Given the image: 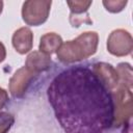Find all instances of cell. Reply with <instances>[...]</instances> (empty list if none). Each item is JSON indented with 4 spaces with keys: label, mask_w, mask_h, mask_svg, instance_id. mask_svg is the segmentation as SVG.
Masks as SVG:
<instances>
[{
    "label": "cell",
    "mask_w": 133,
    "mask_h": 133,
    "mask_svg": "<svg viewBox=\"0 0 133 133\" xmlns=\"http://www.w3.org/2000/svg\"><path fill=\"white\" fill-rule=\"evenodd\" d=\"M123 133H131V124L128 125V126H126V128L124 129Z\"/></svg>",
    "instance_id": "16"
},
{
    "label": "cell",
    "mask_w": 133,
    "mask_h": 133,
    "mask_svg": "<svg viewBox=\"0 0 133 133\" xmlns=\"http://www.w3.org/2000/svg\"><path fill=\"white\" fill-rule=\"evenodd\" d=\"M113 100V124L115 128L131 124L132 117V86L118 82L111 92Z\"/></svg>",
    "instance_id": "3"
},
{
    "label": "cell",
    "mask_w": 133,
    "mask_h": 133,
    "mask_svg": "<svg viewBox=\"0 0 133 133\" xmlns=\"http://www.w3.org/2000/svg\"><path fill=\"white\" fill-rule=\"evenodd\" d=\"M52 1L28 0L22 5V19L29 26H39L49 17Z\"/></svg>",
    "instance_id": "4"
},
{
    "label": "cell",
    "mask_w": 133,
    "mask_h": 133,
    "mask_svg": "<svg viewBox=\"0 0 133 133\" xmlns=\"http://www.w3.org/2000/svg\"><path fill=\"white\" fill-rule=\"evenodd\" d=\"M52 63L51 56L47 55L41 51H33L28 54L25 62V68L35 75L42 72H46L50 69Z\"/></svg>",
    "instance_id": "10"
},
{
    "label": "cell",
    "mask_w": 133,
    "mask_h": 133,
    "mask_svg": "<svg viewBox=\"0 0 133 133\" xmlns=\"http://www.w3.org/2000/svg\"><path fill=\"white\" fill-rule=\"evenodd\" d=\"M102 3L106 8V10L112 14H116L122 11L125 8V6L128 4V1L127 0H104Z\"/></svg>",
    "instance_id": "13"
},
{
    "label": "cell",
    "mask_w": 133,
    "mask_h": 133,
    "mask_svg": "<svg viewBox=\"0 0 133 133\" xmlns=\"http://www.w3.org/2000/svg\"><path fill=\"white\" fill-rule=\"evenodd\" d=\"M7 102H8V94L4 88L0 87V112L5 107Z\"/></svg>",
    "instance_id": "14"
},
{
    "label": "cell",
    "mask_w": 133,
    "mask_h": 133,
    "mask_svg": "<svg viewBox=\"0 0 133 133\" xmlns=\"http://www.w3.org/2000/svg\"><path fill=\"white\" fill-rule=\"evenodd\" d=\"M15 123V117L7 111L0 112V133H7Z\"/></svg>",
    "instance_id": "12"
},
{
    "label": "cell",
    "mask_w": 133,
    "mask_h": 133,
    "mask_svg": "<svg viewBox=\"0 0 133 133\" xmlns=\"http://www.w3.org/2000/svg\"><path fill=\"white\" fill-rule=\"evenodd\" d=\"M5 57H6V49L3 43L0 42V63L5 59Z\"/></svg>",
    "instance_id": "15"
},
{
    "label": "cell",
    "mask_w": 133,
    "mask_h": 133,
    "mask_svg": "<svg viewBox=\"0 0 133 133\" xmlns=\"http://www.w3.org/2000/svg\"><path fill=\"white\" fill-rule=\"evenodd\" d=\"M61 45H62V38L59 34L55 32H48L41 37L38 50L51 56V54L56 53L58 51Z\"/></svg>",
    "instance_id": "11"
},
{
    "label": "cell",
    "mask_w": 133,
    "mask_h": 133,
    "mask_svg": "<svg viewBox=\"0 0 133 133\" xmlns=\"http://www.w3.org/2000/svg\"><path fill=\"white\" fill-rule=\"evenodd\" d=\"M37 75L28 71L25 66L20 68L15 72L9 80V92L14 98L21 99L25 96L31 82Z\"/></svg>",
    "instance_id": "6"
},
{
    "label": "cell",
    "mask_w": 133,
    "mask_h": 133,
    "mask_svg": "<svg viewBox=\"0 0 133 133\" xmlns=\"http://www.w3.org/2000/svg\"><path fill=\"white\" fill-rule=\"evenodd\" d=\"M133 38L129 31L125 29L113 30L107 38V51L117 57L127 56L132 53Z\"/></svg>",
    "instance_id": "5"
},
{
    "label": "cell",
    "mask_w": 133,
    "mask_h": 133,
    "mask_svg": "<svg viewBox=\"0 0 133 133\" xmlns=\"http://www.w3.org/2000/svg\"><path fill=\"white\" fill-rule=\"evenodd\" d=\"M47 96L64 133H104L112 127L111 92L91 68L62 71L50 83Z\"/></svg>",
    "instance_id": "1"
},
{
    "label": "cell",
    "mask_w": 133,
    "mask_h": 133,
    "mask_svg": "<svg viewBox=\"0 0 133 133\" xmlns=\"http://www.w3.org/2000/svg\"><path fill=\"white\" fill-rule=\"evenodd\" d=\"M91 70L110 92H112L118 85V75L111 64L106 62H96L91 65Z\"/></svg>",
    "instance_id": "7"
},
{
    "label": "cell",
    "mask_w": 133,
    "mask_h": 133,
    "mask_svg": "<svg viewBox=\"0 0 133 133\" xmlns=\"http://www.w3.org/2000/svg\"><path fill=\"white\" fill-rule=\"evenodd\" d=\"M2 10H3V1L0 0V15H1Z\"/></svg>",
    "instance_id": "17"
},
{
    "label": "cell",
    "mask_w": 133,
    "mask_h": 133,
    "mask_svg": "<svg viewBox=\"0 0 133 133\" xmlns=\"http://www.w3.org/2000/svg\"><path fill=\"white\" fill-rule=\"evenodd\" d=\"M66 4L70 7V23L73 27H79L82 23L92 24L87 12L92 1H68Z\"/></svg>",
    "instance_id": "8"
},
{
    "label": "cell",
    "mask_w": 133,
    "mask_h": 133,
    "mask_svg": "<svg viewBox=\"0 0 133 133\" xmlns=\"http://www.w3.org/2000/svg\"><path fill=\"white\" fill-rule=\"evenodd\" d=\"M11 43L15 50L19 54H26L30 52L33 46V33L28 27H21L17 29L11 37Z\"/></svg>",
    "instance_id": "9"
},
{
    "label": "cell",
    "mask_w": 133,
    "mask_h": 133,
    "mask_svg": "<svg viewBox=\"0 0 133 133\" xmlns=\"http://www.w3.org/2000/svg\"><path fill=\"white\" fill-rule=\"evenodd\" d=\"M98 44V33L96 31H86L75 39L62 43L56 55L58 60L63 63H74L92 56L97 52Z\"/></svg>",
    "instance_id": "2"
}]
</instances>
